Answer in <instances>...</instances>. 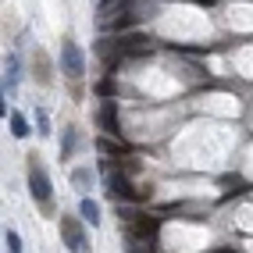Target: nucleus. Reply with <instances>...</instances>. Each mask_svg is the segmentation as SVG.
Returning <instances> with one entry per match:
<instances>
[{
    "mask_svg": "<svg viewBox=\"0 0 253 253\" xmlns=\"http://www.w3.org/2000/svg\"><path fill=\"white\" fill-rule=\"evenodd\" d=\"M29 193L36 204H50V196H54V189H50V175H46V168L32 157L29 161Z\"/></svg>",
    "mask_w": 253,
    "mask_h": 253,
    "instance_id": "nucleus-1",
    "label": "nucleus"
},
{
    "mask_svg": "<svg viewBox=\"0 0 253 253\" xmlns=\"http://www.w3.org/2000/svg\"><path fill=\"white\" fill-rule=\"evenodd\" d=\"M61 239H64V246H68L72 253H86V250H89L86 228H82V221H79V217H72V214L61 217Z\"/></svg>",
    "mask_w": 253,
    "mask_h": 253,
    "instance_id": "nucleus-2",
    "label": "nucleus"
},
{
    "mask_svg": "<svg viewBox=\"0 0 253 253\" xmlns=\"http://www.w3.org/2000/svg\"><path fill=\"white\" fill-rule=\"evenodd\" d=\"M61 72L68 79H82V75H86V57H82L79 43H72V40L61 43Z\"/></svg>",
    "mask_w": 253,
    "mask_h": 253,
    "instance_id": "nucleus-3",
    "label": "nucleus"
},
{
    "mask_svg": "<svg viewBox=\"0 0 253 253\" xmlns=\"http://www.w3.org/2000/svg\"><path fill=\"white\" fill-rule=\"evenodd\" d=\"M107 196L122 204V200H143L146 193H143V189H132V182H128L125 175H118V171H107Z\"/></svg>",
    "mask_w": 253,
    "mask_h": 253,
    "instance_id": "nucleus-4",
    "label": "nucleus"
},
{
    "mask_svg": "<svg viewBox=\"0 0 253 253\" xmlns=\"http://www.w3.org/2000/svg\"><path fill=\"white\" fill-rule=\"evenodd\" d=\"M118 54L122 57H136V54H150L154 50V40L150 36H139V32H128V36H118Z\"/></svg>",
    "mask_w": 253,
    "mask_h": 253,
    "instance_id": "nucleus-5",
    "label": "nucleus"
},
{
    "mask_svg": "<svg viewBox=\"0 0 253 253\" xmlns=\"http://www.w3.org/2000/svg\"><path fill=\"white\" fill-rule=\"evenodd\" d=\"M96 118H100V128H104V132L122 136V128H118V100H104L100 111H96Z\"/></svg>",
    "mask_w": 253,
    "mask_h": 253,
    "instance_id": "nucleus-6",
    "label": "nucleus"
},
{
    "mask_svg": "<svg viewBox=\"0 0 253 253\" xmlns=\"http://www.w3.org/2000/svg\"><path fill=\"white\" fill-rule=\"evenodd\" d=\"M14 89H18V57H7L4 61V100L7 96H14Z\"/></svg>",
    "mask_w": 253,
    "mask_h": 253,
    "instance_id": "nucleus-7",
    "label": "nucleus"
},
{
    "mask_svg": "<svg viewBox=\"0 0 253 253\" xmlns=\"http://www.w3.org/2000/svg\"><path fill=\"white\" fill-rule=\"evenodd\" d=\"M79 214H82V221H89V225H100V207L93 204L89 196H86V200L79 204Z\"/></svg>",
    "mask_w": 253,
    "mask_h": 253,
    "instance_id": "nucleus-8",
    "label": "nucleus"
},
{
    "mask_svg": "<svg viewBox=\"0 0 253 253\" xmlns=\"http://www.w3.org/2000/svg\"><path fill=\"white\" fill-rule=\"evenodd\" d=\"M11 136L14 139H25L29 136V122H25V114H18V111H11Z\"/></svg>",
    "mask_w": 253,
    "mask_h": 253,
    "instance_id": "nucleus-9",
    "label": "nucleus"
},
{
    "mask_svg": "<svg viewBox=\"0 0 253 253\" xmlns=\"http://www.w3.org/2000/svg\"><path fill=\"white\" fill-rule=\"evenodd\" d=\"M89 182H93L89 168H75V171H72V185H75V189H89Z\"/></svg>",
    "mask_w": 253,
    "mask_h": 253,
    "instance_id": "nucleus-10",
    "label": "nucleus"
},
{
    "mask_svg": "<svg viewBox=\"0 0 253 253\" xmlns=\"http://www.w3.org/2000/svg\"><path fill=\"white\" fill-rule=\"evenodd\" d=\"M72 154H75V128H68L61 139V157H72Z\"/></svg>",
    "mask_w": 253,
    "mask_h": 253,
    "instance_id": "nucleus-11",
    "label": "nucleus"
},
{
    "mask_svg": "<svg viewBox=\"0 0 253 253\" xmlns=\"http://www.w3.org/2000/svg\"><path fill=\"white\" fill-rule=\"evenodd\" d=\"M96 150L100 154H122L125 143H111V139H96Z\"/></svg>",
    "mask_w": 253,
    "mask_h": 253,
    "instance_id": "nucleus-12",
    "label": "nucleus"
},
{
    "mask_svg": "<svg viewBox=\"0 0 253 253\" xmlns=\"http://www.w3.org/2000/svg\"><path fill=\"white\" fill-rule=\"evenodd\" d=\"M132 22H136V14H122V18H111V22H107V29H114V32H122V29H128Z\"/></svg>",
    "mask_w": 253,
    "mask_h": 253,
    "instance_id": "nucleus-13",
    "label": "nucleus"
},
{
    "mask_svg": "<svg viewBox=\"0 0 253 253\" xmlns=\"http://www.w3.org/2000/svg\"><path fill=\"white\" fill-rule=\"evenodd\" d=\"M114 89H118V86H114V79L96 82V96H104V100H111V96H114Z\"/></svg>",
    "mask_w": 253,
    "mask_h": 253,
    "instance_id": "nucleus-14",
    "label": "nucleus"
},
{
    "mask_svg": "<svg viewBox=\"0 0 253 253\" xmlns=\"http://www.w3.org/2000/svg\"><path fill=\"white\" fill-rule=\"evenodd\" d=\"M4 243H7V250H11V253H22V239H18V232H11V228H7V232H4Z\"/></svg>",
    "mask_w": 253,
    "mask_h": 253,
    "instance_id": "nucleus-15",
    "label": "nucleus"
},
{
    "mask_svg": "<svg viewBox=\"0 0 253 253\" xmlns=\"http://www.w3.org/2000/svg\"><path fill=\"white\" fill-rule=\"evenodd\" d=\"M221 185H225V189H243L246 182H243V178H232V175H225V178H221Z\"/></svg>",
    "mask_w": 253,
    "mask_h": 253,
    "instance_id": "nucleus-16",
    "label": "nucleus"
},
{
    "mask_svg": "<svg viewBox=\"0 0 253 253\" xmlns=\"http://www.w3.org/2000/svg\"><path fill=\"white\" fill-rule=\"evenodd\" d=\"M36 122H40V132H43V136H46V132H50V128H46V114H43V111L36 114Z\"/></svg>",
    "mask_w": 253,
    "mask_h": 253,
    "instance_id": "nucleus-17",
    "label": "nucleus"
}]
</instances>
